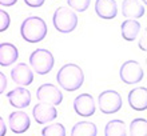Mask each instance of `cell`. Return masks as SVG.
Instances as JSON below:
<instances>
[{"label":"cell","mask_w":147,"mask_h":136,"mask_svg":"<svg viewBox=\"0 0 147 136\" xmlns=\"http://www.w3.org/2000/svg\"><path fill=\"white\" fill-rule=\"evenodd\" d=\"M122 13L127 19H139L146 13V8L139 0H123Z\"/></svg>","instance_id":"obj_16"},{"label":"cell","mask_w":147,"mask_h":136,"mask_svg":"<svg viewBox=\"0 0 147 136\" xmlns=\"http://www.w3.org/2000/svg\"><path fill=\"white\" fill-rule=\"evenodd\" d=\"M139 48L143 52H146L147 47H146V31H143V33L140 35V39H139Z\"/></svg>","instance_id":"obj_26"},{"label":"cell","mask_w":147,"mask_h":136,"mask_svg":"<svg viewBox=\"0 0 147 136\" xmlns=\"http://www.w3.org/2000/svg\"><path fill=\"white\" fill-rule=\"evenodd\" d=\"M95 12L100 19H115L118 15V4L115 0H96L95 1Z\"/></svg>","instance_id":"obj_14"},{"label":"cell","mask_w":147,"mask_h":136,"mask_svg":"<svg viewBox=\"0 0 147 136\" xmlns=\"http://www.w3.org/2000/svg\"><path fill=\"white\" fill-rule=\"evenodd\" d=\"M48 27L46 21L39 16H30L22 21L20 25V35L28 43H39L47 36Z\"/></svg>","instance_id":"obj_2"},{"label":"cell","mask_w":147,"mask_h":136,"mask_svg":"<svg viewBox=\"0 0 147 136\" xmlns=\"http://www.w3.org/2000/svg\"><path fill=\"white\" fill-rule=\"evenodd\" d=\"M105 135L106 136H126L127 135V129H126L124 121L119 120V119L110 120L105 127Z\"/></svg>","instance_id":"obj_19"},{"label":"cell","mask_w":147,"mask_h":136,"mask_svg":"<svg viewBox=\"0 0 147 136\" xmlns=\"http://www.w3.org/2000/svg\"><path fill=\"white\" fill-rule=\"evenodd\" d=\"M42 135L43 136H64L66 135V128L60 123L50 124V125H46L42 129Z\"/></svg>","instance_id":"obj_21"},{"label":"cell","mask_w":147,"mask_h":136,"mask_svg":"<svg viewBox=\"0 0 147 136\" xmlns=\"http://www.w3.org/2000/svg\"><path fill=\"white\" fill-rule=\"evenodd\" d=\"M55 59L52 52L46 48H38L30 55V66L38 75L50 74L54 68Z\"/></svg>","instance_id":"obj_4"},{"label":"cell","mask_w":147,"mask_h":136,"mask_svg":"<svg viewBox=\"0 0 147 136\" xmlns=\"http://www.w3.org/2000/svg\"><path fill=\"white\" fill-rule=\"evenodd\" d=\"M128 104L135 111H146L147 109V88L136 87L128 92Z\"/></svg>","instance_id":"obj_13"},{"label":"cell","mask_w":147,"mask_h":136,"mask_svg":"<svg viewBox=\"0 0 147 136\" xmlns=\"http://www.w3.org/2000/svg\"><path fill=\"white\" fill-rule=\"evenodd\" d=\"M11 24V17H9V13L5 12L4 9H0V32L7 31L8 27Z\"/></svg>","instance_id":"obj_23"},{"label":"cell","mask_w":147,"mask_h":136,"mask_svg":"<svg viewBox=\"0 0 147 136\" xmlns=\"http://www.w3.org/2000/svg\"><path fill=\"white\" fill-rule=\"evenodd\" d=\"M130 133L136 136H144L147 133V120L138 117L134 119L130 124Z\"/></svg>","instance_id":"obj_20"},{"label":"cell","mask_w":147,"mask_h":136,"mask_svg":"<svg viewBox=\"0 0 147 136\" xmlns=\"http://www.w3.org/2000/svg\"><path fill=\"white\" fill-rule=\"evenodd\" d=\"M36 97L39 101L52 105H60L63 101L62 91L55 84H51V83H46V84H42L36 90Z\"/></svg>","instance_id":"obj_7"},{"label":"cell","mask_w":147,"mask_h":136,"mask_svg":"<svg viewBox=\"0 0 147 136\" xmlns=\"http://www.w3.org/2000/svg\"><path fill=\"white\" fill-rule=\"evenodd\" d=\"M56 82L64 91L74 92L78 91L84 83V72L78 64L68 63L58 71Z\"/></svg>","instance_id":"obj_1"},{"label":"cell","mask_w":147,"mask_h":136,"mask_svg":"<svg viewBox=\"0 0 147 136\" xmlns=\"http://www.w3.org/2000/svg\"><path fill=\"white\" fill-rule=\"evenodd\" d=\"M98 133L96 125L91 123V121L83 120L79 121L72 127L71 129V135L74 136H79V135H84V136H95Z\"/></svg>","instance_id":"obj_18"},{"label":"cell","mask_w":147,"mask_h":136,"mask_svg":"<svg viewBox=\"0 0 147 136\" xmlns=\"http://www.w3.org/2000/svg\"><path fill=\"white\" fill-rule=\"evenodd\" d=\"M52 23L60 33H70L78 27V16L70 7H58L52 15Z\"/></svg>","instance_id":"obj_3"},{"label":"cell","mask_w":147,"mask_h":136,"mask_svg":"<svg viewBox=\"0 0 147 136\" xmlns=\"http://www.w3.org/2000/svg\"><path fill=\"white\" fill-rule=\"evenodd\" d=\"M7 99L12 107L23 109L31 104V92L26 87L19 86L18 88H13L7 93Z\"/></svg>","instance_id":"obj_11"},{"label":"cell","mask_w":147,"mask_h":136,"mask_svg":"<svg viewBox=\"0 0 147 136\" xmlns=\"http://www.w3.org/2000/svg\"><path fill=\"white\" fill-rule=\"evenodd\" d=\"M98 105L102 113L111 115V113L119 112L123 107V100L119 92L114 90H106L99 93L98 96Z\"/></svg>","instance_id":"obj_5"},{"label":"cell","mask_w":147,"mask_h":136,"mask_svg":"<svg viewBox=\"0 0 147 136\" xmlns=\"http://www.w3.org/2000/svg\"><path fill=\"white\" fill-rule=\"evenodd\" d=\"M46 0H24V3L31 8H40Z\"/></svg>","instance_id":"obj_24"},{"label":"cell","mask_w":147,"mask_h":136,"mask_svg":"<svg viewBox=\"0 0 147 136\" xmlns=\"http://www.w3.org/2000/svg\"><path fill=\"white\" fill-rule=\"evenodd\" d=\"M8 125L13 133H24L30 129L31 119L23 111H15L8 116Z\"/></svg>","instance_id":"obj_12"},{"label":"cell","mask_w":147,"mask_h":136,"mask_svg":"<svg viewBox=\"0 0 147 136\" xmlns=\"http://www.w3.org/2000/svg\"><path fill=\"white\" fill-rule=\"evenodd\" d=\"M7 86H8V83H7V78H5V75H4L3 72H0V95L5 92Z\"/></svg>","instance_id":"obj_25"},{"label":"cell","mask_w":147,"mask_h":136,"mask_svg":"<svg viewBox=\"0 0 147 136\" xmlns=\"http://www.w3.org/2000/svg\"><path fill=\"white\" fill-rule=\"evenodd\" d=\"M91 0H67V5L76 12H84L90 7Z\"/></svg>","instance_id":"obj_22"},{"label":"cell","mask_w":147,"mask_h":136,"mask_svg":"<svg viewBox=\"0 0 147 136\" xmlns=\"http://www.w3.org/2000/svg\"><path fill=\"white\" fill-rule=\"evenodd\" d=\"M11 79L18 86L27 87L34 82V71L26 63H18L11 70Z\"/></svg>","instance_id":"obj_10"},{"label":"cell","mask_w":147,"mask_h":136,"mask_svg":"<svg viewBox=\"0 0 147 136\" xmlns=\"http://www.w3.org/2000/svg\"><path fill=\"white\" fill-rule=\"evenodd\" d=\"M19 59V50L12 43H0V66L9 67Z\"/></svg>","instance_id":"obj_15"},{"label":"cell","mask_w":147,"mask_h":136,"mask_svg":"<svg viewBox=\"0 0 147 136\" xmlns=\"http://www.w3.org/2000/svg\"><path fill=\"white\" fill-rule=\"evenodd\" d=\"M119 76L124 84L132 86V84H138L143 80L144 70L136 60H127L120 66Z\"/></svg>","instance_id":"obj_6"},{"label":"cell","mask_w":147,"mask_h":136,"mask_svg":"<svg viewBox=\"0 0 147 136\" xmlns=\"http://www.w3.org/2000/svg\"><path fill=\"white\" fill-rule=\"evenodd\" d=\"M74 111L83 117L92 116L96 111L95 105V99L90 93H80L79 96L74 99Z\"/></svg>","instance_id":"obj_8"},{"label":"cell","mask_w":147,"mask_h":136,"mask_svg":"<svg viewBox=\"0 0 147 136\" xmlns=\"http://www.w3.org/2000/svg\"><path fill=\"white\" fill-rule=\"evenodd\" d=\"M32 116L38 124H47L54 121L58 117V109L56 105L46 104V103H38L32 109Z\"/></svg>","instance_id":"obj_9"},{"label":"cell","mask_w":147,"mask_h":136,"mask_svg":"<svg viewBox=\"0 0 147 136\" xmlns=\"http://www.w3.org/2000/svg\"><path fill=\"white\" fill-rule=\"evenodd\" d=\"M7 133V125L4 123V119L0 116V136H4Z\"/></svg>","instance_id":"obj_27"},{"label":"cell","mask_w":147,"mask_h":136,"mask_svg":"<svg viewBox=\"0 0 147 136\" xmlns=\"http://www.w3.org/2000/svg\"><path fill=\"white\" fill-rule=\"evenodd\" d=\"M140 32V23L136 19H127L120 24V33L126 42H134Z\"/></svg>","instance_id":"obj_17"},{"label":"cell","mask_w":147,"mask_h":136,"mask_svg":"<svg viewBox=\"0 0 147 136\" xmlns=\"http://www.w3.org/2000/svg\"><path fill=\"white\" fill-rule=\"evenodd\" d=\"M18 3V0H0V5L3 7H12Z\"/></svg>","instance_id":"obj_28"},{"label":"cell","mask_w":147,"mask_h":136,"mask_svg":"<svg viewBox=\"0 0 147 136\" xmlns=\"http://www.w3.org/2000/svg\"><path fill=\"white\" fill-rule=\"evenodd\" d=\"M142 1H143V4H146V3H147V0H142Z\"/></svg>","instance_id":"obj_29"}]
</instances>
